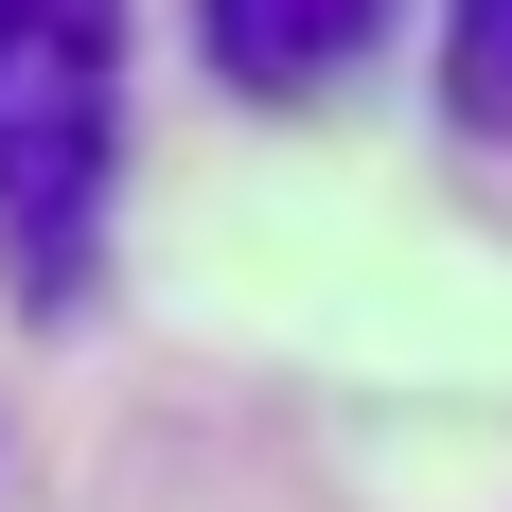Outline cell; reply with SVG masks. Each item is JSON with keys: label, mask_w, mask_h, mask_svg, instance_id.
Returning a JSON list of instances; mask_svg holds the SVG:
<instances>
[{"label": "cell", "mask_w": 512, "mask_h": 512, "mask_svg": "<svg viewBox=\"0 0 512 512\" xmlns=\"http://www.w3.org/2000/svg\"><path fill=\"white\" fill-rule=\"evenodd\" d=\"M124 195V0H0V265L71 301Z\"/></svg>", "instance_id": "1"}, {"label": "cell", "mask_w": 512, "mask_h": 512, "mask_svg": "<svg viewBox=\"0 0 512 512\" xmlns=\"http://www.w3.org/2000/svg\"><path fill=\"white\" fill-rule=\"evenodd\" d=\"M195 36H212V71L248 106H318L371 36H389V0H195Z\"/></svg>", "instance_id": "2"}, {"label": "cell", "mask_w": 512, "mask_h": 512, "mask_svg": "<svg viewBox=\"0 0 512 512\" xmlns=\"http://www.w3.org/2000/svg\"><path fill=\"white\" fill-rule=\"evenodd\" d=\"M442 106H460V142L512 159V0H442Z\"/></svg>", "instance_id": "3"}]
</instances>
